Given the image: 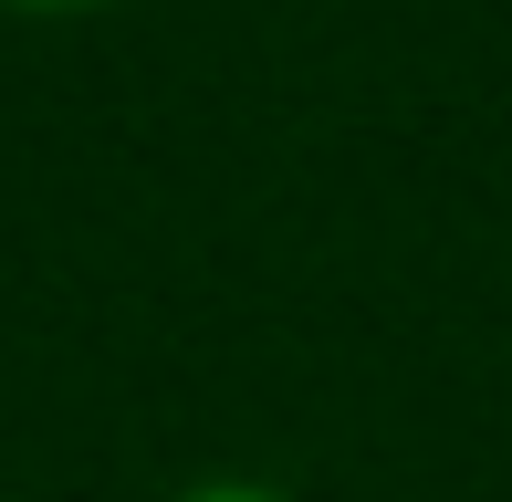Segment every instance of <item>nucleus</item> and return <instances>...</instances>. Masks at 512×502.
Listing matches in <instances>:
<instances>
[{"label":"nucleus","instance_id":"nucleus-1","mask_svg":"<svg viewBox=\"0 0 512 502\" xmlns=\"http://www.w3.org/2000/svg\"><path fill=\"white\" fill-rule=\"evenodd\" d=\"M189 502H283V492H262V482H209V492H189Z\"/></svg>","mask_w":512,"mask_h":502},{"label":"nucleus","instance_id":"nucleus-2","mask_svg":"<svg viewBox=\"0 0 512 502\" xmlns=\"http://www.w3.org/2000/svg\"><path fill=\"white\" fill-rule=\"evenodd\" d=\"M32 11H63V0H32Z\"/></svg>","mask_w":512,"mask_h":502}]
</instances>
